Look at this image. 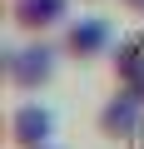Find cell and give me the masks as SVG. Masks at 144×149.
<instances>
[{"mask_svg": "<svg viewBox=\"0 0 144 149\" xmlns=\"http://www.w3.org/2000/svg\"><path fill=\"white\" fill-rule=\"evenodd\" d=\"M60 40L50 35H25L20 45H5V85L15 95H40L55 85V74H60Z\"/></svg>", "mask_w": 144, "mask_h": 149, "instance_id": "6da1fadb", "label": "cell"}, {"mask_svg": "<svg viewBox=\"0 0 144 149\" xmlns=\"http://www.w3.org/2000/svg\"><path fill=\"white\" fill-rule=\"evenodd\" d=\"M60 50H65V60H70V65L90 70V65H99V60L114 50V25H109L104 15H95V10L70 15V20H65V30H60Z\"/></svg>", "mask_w": 144, "mask_h": 149, "instance_id": "7a4b0ae2", "label": "cell"}, {"mask_svg": "<svg viewBox=\"0 0 144 149\" xmlns=\"http://www.w3.org/2000/svg\"><path fill=\"white\" fill-rule=\"evenodd\" d=\"M95 129L104 144H134L139 129H144V90H129V85H114V95L95 109Z\"/></svg>", "mask_w": 144, "mask_h": 149, "instance_id": "3957f363", "label": "cell"}, {"mask_svg": "<svg viewBox=\"0 0 144 149\" xmlns=\"http://www.w3.org/2000/svg\"><path fill=\"white\" fill-rule=\"evenodd\" d=\"M55 129H60V119H55V109H50V104H40V100H20V104L10 109V119H5V134H10V144H15V149L55 144Z\"/></svg>", "mask_w": 144, "mask_h": 149, "instance_id": "277c9868", "label": "cell"}, {"mask_svg": "<svg viewBox=\"0 0 144 149\" xmlns=\"http://www.w3.org/2000/svg\"><path fill=\"white\" fill-rule=\"evenodd\" d=\"M75 0H10V25L20 35H55L70 20Z\"/></svg>", "mask_w": 144, "mask_h": 149, "instance_id": "5b68a950", "label": "cell"}, {"mask_svg": "<svg viewBox=\"0 0 144 149\" xmlns=\"http://www.w3.org/2000/svg\"><path fill=\"white\" fill-rule=\"evenodd\" d=\"M109 74H114V85L144 90V35H119V40H114V50H109Z\"/></svg>", "mask_w": 144, "mask_h": 149, "instance_id": "8992f818", "label": "cell"}, {"mask_svg": "<svg viewBox=\"0 0 144 149\" xmlns=\"http://www.w3.org/2000/svg\"><path fill=\"white\" fill-rule=\"evenodd\" d=\"M114 5H119L124 15H139V20H144V0H114Z\"/></svg>", "mask_w": 144, "mask_h": 149, "instance_id": "52a82bcc", "label": "cell"}, {"mask_svg": "<svg viewBox=\"0 0 144 149\" xmlns=\"http://www.w3.org/2000/svg\"><path fill=\"white\" fill-rule=\"evenodd\" d=\"M40 149H60V144H40Z\"/></svg>", "mask_w": 144, "mask_h": 149, "instance_id": "ba28073f", "label": "cell"}, {"mask_svg": "<svg viewBox=\"0 0 144 149\" xmlns=\"http://www.w3.org/2000/svg\"><path fill=\"white\" fill-rule=\"evenodd\" d=\"M85 5H95V0H85Z\"/></svg>", "mask_w": 144, "mask_h": 149, "instance_id": "9c48e42d", "label": "cell"}]
</instances>
